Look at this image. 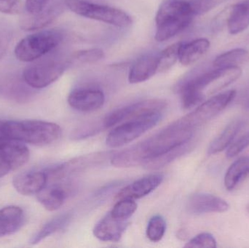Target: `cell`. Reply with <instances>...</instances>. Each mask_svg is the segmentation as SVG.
Segmentation results:
<instances>
[{
  "mask_svg": "<svg viewBox=\"0 0 249 248\" xmlns=\"http://www.w3.org/2000/svg\"><path fill=\"white\" fill-rule=\"evenodd\" d=\"M193 131L178 119L150 138L112 156L111 163L116 167L143 165L149 160L191 141Z\"/></svg>",
  "mask_w": 249,
  "mask_h": 248,
  "instance_id": "6da1fadb",
  "label": "cell"
},
{
  "mask_svg": "<svg viewBox=\"0 0 249 248\" xmlns=\"http://www.w3.org/2000/svg\"><path fill=\"white\" fill-rule=\"evenodd\" d=\"M4 132L7 139L45 147L59 139L61 128L57 124L46 121H5Z\"/></svg>",
  "mask_w": 249,
  "mask_h": 248,
  "instance_id": "7a4b0ae2",
  "label": "cell"
},
{
  "mask_svg": "<svg viewBox=\"0 0 249 248\" xmlns=\"http://www.w3.org/2000/svg\"><path fill=\"white\" fill-rule=\"evenodd\" d=\"M194 16L190 1L165 0L160 6L155 17V39L164 42L174 37L191 23Z\"/></svg>",
  "mask_w": 249,
  "mask_h": 248,
  "instance_id": "3957f363",
  "label": "cell"
},
{
  "mask_svg": "<svg viewBox=\"0 0 249 248\" xmlns=\"http://www.w3.org/2000/svg\"><path fill=\"white\" fill-rule=\"evenodd\" d=\"M56 48L42 58L32 61L23 71V78L32 88L48 87L62 76L68 66V61Z\"/></svg>",
  "mask_w": 249,
  "mask_h": 248,
  "instance_id": "277c9868",
  "label": "cell"
},
{
  "mask_svg": "<svg viewBox=\"0 0 249 248\" xmlns=\"http://www.w3.org/2000/svg\"><path fill=\"white\" fill-rule=\"evenodd\" d=\"M63 39L62 32L56 29L36 32L18 42L15 48V55L19 61L32 62L59 47Z\"/></svg>",
  "mask_w": 249,
  "mask_h": 248,
  "instance_id": "5b68a950",
  "label": "cell"
},
{
  "mask_svg": "<svg viewBox=\"0 0 249 248\" xmlns=\"http://www.w3.org/2000/svg\"><path fill=\"white\" fill-rule=\"evenodd\" d=\"M161 112L156 111L144 114L114 128L107 137V145L111 148H119L135 141L160 121Z\"/></svg>",
  "mask_w": 249,
  "mask_h": 248,
  "instance_id": "8992f818",
  "label": "cell"
},
{
  "mask_svg": "<svg viewBox=\"0 0 249 248\" xmlns=\"http://www.w3.org/2000/svg\"><path fill=\"white\" fill-rule=\"evenodd\" d=\"M64 1L71 11L83 17L118 27H127L131 25V17L121 9L95 4L87 0H65Z\"/></svg>",
  "mask_w": 249,
  "mask_h": 248,
  "instance_id": "52a82bcc",
  "label": "cell"
},
{
  "mask_svg": "<svg viewBox=\"0 0 249 248\" xmlns=\"http://www.w3.org/2000/svg\"><path fill=\"white\" fill-rule=\"evenodd\" d=\"M235 96L236 91L234 90L216 95L202 103L193 112L181 118V121L189 128L194 130L222 112L234 100Z\"/></svg>",
  "mask_w": 249,
  "mask_h": 248,
  "instance_id": "ba28073f",
  "label": "cell"
},
{
  "mask_svg": "<svg viewBox=\"0 0 249 248\" xmlns=\"http://www.w3.org/2000/svg\"><path fill=\"white\" fill-rule=\"evenodd\" d=\"M166 106V102L161 99H149L142 100L124 107L112 111L101 119L102 129L111 128L120 122L129 120L149 112L162 111Z\"/></svg>",
  "mask_w": 249,
  "mask_h": 248,
  "instance_id": "9c48e42d",
  "label": "cell"
},
{
  "mask_svg": "<svg viewBox=\"0 0 249 248\" xmlns=\"http://www.w3.org/2000/svg\"><path fill=\"white\" fill-rule=\"evenodd\" d=\"M30 152L24 144L14 140L0 141V167L7 170H17L29 162Z\"/></svg>",
  "mask_w": 249,
  "mask_h": 248,
  "instance_id": "30bf717a",
  "label": "cell"
},
{
  "mask_svg": "<svg viewBox=\"0 0 249 248\" xmlns=\"http://www.w3.org/2000/svg\"><path fill=\"white\" fill-rule=\"evenodd\" d=\"M105 102V96L99 89L80 88L73 90L68 97L71 108L83 112H93L100 109Z\"/></svg>",
  "mask_w": 249,
  "mask_h": 248,
  "instance_id": "8fae6325",
  "label": "cell"
},
{
  "mask_svg": "<svg viewBox=\"0 0 249 248\" xmlns=\"http://www.w3.org/2000/svg\"><path fill=\"white\" fill-rule=\"evenodd\" d=\"M187 208L190 214L200 215L209 213L226 212L229 210L230 205L219 197L200 192L194 194L189 198Z\"/></svg>",
  "mask_w": 249,
  "mask_h": 248,
  "instance_id": "7c38bea8",
  "label": "cell"
},
{
  "mask_svg": "<svg viewBox=\"0 0 249 248\" xmlns=\"http://www.w3.org/2000/svg\"><path fill=\"white\" fill-rule=\"evenodd\" d=\"M48 174L45 170H31L13 178V185L16 191L24 196L37 195L48 184Z\"/></svg>",
  "mask_w": 249,
  "mask_h": 248,
  "instance_id": "4fadbf2b",
  "label": "cell"
},
{
  "mask_svg": "<svg viewBox=\"0 0 249 248\" xmlns=\"http://www.w3.org/2000/svg\"><path fill=\"white\" fill-rule=\"evenodd\" d=\"M128 224L127 220L118 219L109 212L95 226L93 234L100 241L117 243L121 240Z\"/></svg>",
  "mask_w": 249,
  "mask_h": 248,
  "instance_id": "5bb4252c",
  "label": "cell"
},
{
  "mask_svg": "<svg viewBox=\"0 0 249 248\" xmlns=\"http://www.w3.org/2000/svg\"><path fill=\"white\" fill-rule=\"evenodd\" d=\"M163 179L164 176L160 173L145 176L121 189L116 195V199H141L155 190Z\"/></svg>",
  "mask_w": 249,
  "mask_h": 248,
  "instance_id": "9a60e30c",
  "label": "cell"
},
{
  "mask_svg": "<svg viewBox=\"0 0 249 248\" xmlns=\"http://www.w3.org/2000/svg\"><path fill=\"white\" fill-rule=\"evenodd\" d=\"M62 11V5L56 3L48 4L43 10L35 14L26 13L20 18V28L24 31L41 30L52 23Z\"/></svg>",
  "mask_w": 249,
  "mask_h": 248,
  "instance_id": "2e32d148",
  "label": "cell"
},
{
  "mask_svg": "<svg viewBox=\"0 0 249 248\" xmlns=\"http://www.w3.org/2000/svg\"><path fill=\"white\" fill-rule=\"evenodd\" d=\"M158 71V56L143 55L132 66L128 80L131 84L143 83L153 77Z\"/></svg>",
  "mask_w": 249,
  "mask_h": 248,
  "instance_id": "e0dca14e",
  "label": "cell"
},
{
  "mask_svg": "<svg viewBox=\"0 0 249 248\" xmlns=\"http://www.w3.org/2000/svg\"><path fill=\"white\" fill-rule=\"evenodd\" d=\"M30 86L22 79L16 76H7L0 78V95L16 101H23L31 96Z\"/></svg>",
  "mask_w": 249,
  "mask_h": 248,
  "instance_id": "ac0fdd59",
  "label": "cell"
},
{
  "mask_svg": "<svg viewBox=\"0 0 249 248\" xmlns=\"http://www.w3.org/2000/svg\"><path fill=\"white\" fill-rule=\"evenodd\" d=\"M24 221L23 210L10 205L0 210V237L14 234L21 228Z\"/></svg>",
  "mask_w": 249,
  "mask_h": 248,
  "instance_id": "d6986e66",
  "label": "cell"
},
{
  "mask_svg": "<svg viewBox=\"0 0 249 248\" xmlns=\"http://www.w3.org/2000/svg\"><path fill=\"white\" fill-rule=\"evenodd\" d=\"M209 48L210 42L205 38L195 39L188 43L181 44L178 61L182 65H192L204 56Z\"/></svg>",
  "mask_w": 249,
  "mask_h": 248,
  "instance_id": "ffe728a7",
  "label": "cell"
},
{
  "mask_svg": "<svg viewBox=\"0 0 249 248\" xmlns=\"http://www.w3.org/2000/svg\"><path fill=\"white\" fill-rule=\"evenodd\" d=\"M249 26V0L232 6L228 19V31L231 34H238Z\"/></svg>",
  "mask_w": 249,
  "mask_h": 248,
  "instance_id": "44dd1931",
  "label": "cell"
},
{
  "mask_svg": "<svg viewBox=\"0 0 249 248\" xmlns=\"http://www.w3.org/2000/svg\"><path fill=\"white\" fill-rule=\"evenodd\" d=\"M67 194L62 186L58 185H47L36 195L38 201L41 205L49 211L59 209L67 199Z\"/></svg>",
  "mask_w": 249,
  "mask_h": 248,
  "instance_id": "7402d4cb",
  "label": "cell"
},
{
  "mask_svg": "<svg viewBox=\"0 0 249 248\" xmlns=\"http://www.w3.org/2000/svg\"><path fill=\"white\" fill-rule=\"evenodd\" d=\"M244 122L241 119L232 121L222 131V133L211 143L208 148V154L212 155L217 154L228 148L232 144L237 134L241 131Z\"/></svg>",
  "mask_w": 249,
  "mask_h": 248,
  "instance_id": "603a6c76",
  "label": "cell"
},
{
  "mask_svg": "<svg viewBox=\"0 0 249 248\" xmlns=\"http://www.w3.org/2000/svg\"><path fill=\"white\" fill-rule=\"evenodd\" d=\"M249 176V156L241 157L234 162L227 170L225 176V186L228 191H232L245 178Z\"/></svg>",
  "mask_w": 249,
  "mask_h": 248,
  "instance_id": "cb8c5ba5",
  "label": "cell"
},
{
  "mask_svg": "<svg viewBox=\"0 0 249 248\" xmlns=\"http://www.w3.org/2000/svg\"><path fill=\"white\" fill-rule=\"evenodd\" d=\"M72 218L71 213H65L48 221L30 240L31 245H36L52 234L64 230Z\"/></svg>",
  "mask_w": 249,
  "mask_h": 248,
  "instance_id": "d4e9b609",
  "label": "cell"
},
{
  "mask_svg": "<svg viewBox=\"0 0 249 248\" xmlns=\"http://www.w3.org/2000/svg\"><path fill=\"white\" fill-rule=\"evenodd\" d=\"M192 145H193V142L191 140L186 144H182L177 148L173 149L171 151H168L165 154H161L158 157L149 160L143 165V166L145 168L149 169V170H156V169L164 167L175 160L176 159L178 158L188 152L192 149Z\"/></svg>",
  "mask_w": 249,
  "mask_h": 248,
  "instance_id": "484cf974",
  "label": "cell"
},
{
  "mask_svg": "<svg viewBox=\"0 0 249 248\" xmlns=\"http://www.w3.org/2000/svg\"><path fill=\"white\" fill-rule=\"evenodd\" d=\"M249 60L248 50L243 48H236L218 55L213 61V66L217 68L238 66L241 64H245Z\"/></svg>",
  "mask_w": 249,
  "mask_h": 248,
  "instance_id": "4316f807",
  "label": "cell"
},
{
  "mask_svg": "<svg viewBox=\"0 0 249 248\" xmlns=\"http://www.w3.org/2000/svg\"><path fill=\"white\" fill-rule=\"evenodd\" d=\"M181 42L173 44L162 51L158 55V71L165 72L171 69L178 60Z\"/></svg>",
  "mask_w": 249,
  "mask_h": 248,
  "instance_id": "83f0119b",
  "label": "cell"
},
{
  "mask_svg": "<svg viewBox=\"0 0 249 248\" xmlns=\"http://www.w3.org/2000/svg\"><path fill=\"white\" fill-rule=\"evenodd\" d=\"M166 231V222L163 217L155 215L149 219L146 228V237L152 243H158L162 240Z\"/></svg>",
  "mask_w": 249,
  "mask_h": 248,
  "instance_id": "f1b7e54d",
  "label": "cell"
},
{
  "mask_svg": "<svg viewBox=\"0 0 249 248\" xmlns=\"http://www.w3.org/2000/svg\"><path fill=\"white\" fill-rule=\"evenodd\" d=\"M137 210V203L134 199H120L111 211L112 216L118 219L128 220Z\"/></svg>",
  "mask_w": 249,
  "mask_h": 248,
  "instance_id": "f546056e",
  "label": "cell"
},
{
  "mask_svg": "<svg viewBox=\"0 0 249 248\" xmlns=\"http://www.w3.org/2000/svg\"><path fill=\"white\" fill-rule=\"evenodd\" d=\"M13 32L7 22L0 20V60L7 53L13 40Z\"/></svg>",
  "mask_w": 249,
  "mask_h": 248,
  "instance_id": "4dcf8cb0",
  "label": "cell"
},
{
  "mask_svg": "<svg viewBox=\"0 0 249 248\" xmlns=\"http://www.w3.org/2000/svg\"><path fill=\"white\" fill-rule=\"evenodd\" d=\"M105 57V52L100 48L83 50L75 54L76 59L84 64H95L103 59Z\"/></svg>",
  "mask_w": 249,
  "mask_h": 248,
  "instance_id": "1f68e13d",
  "label": "cell"
},
{
  "mask_svg": "<svg viewBox=\"0 0 249 248\" xmlns=\"http://www.w3.org/2000/svg\"><path fill=\"white\" fill-rule=\"evenodd\" d=\"M226 0H194L190 1L192 11L195 16H202L209 13L217 6L220 5Z\"/></svg>",
  "mask_w": 249,
  "mask_h": 248,
  "instance_id": "d6a6232c",
  "label": "cell"
},
{
  "mask_svg": "<svg viewBox=\"0 0 249 248\" xmlns=\"http://www.w3.org/2000/svg\"><path fill=\"white\" fill-rule=\"evenodd\" d=\"M184 248H216V239L210 233H201L190 240Z\"/></svg>",
  "mask_w": 249,
  "mask_h": 248,
  "instance_id": "836d02e7",
  "label": "cell"
},
{
  "mask_svg": "<svg viewBox=\"0 0 249 248\" xmlns=\"http://www.w3.org/2000/svg\"><path fill=\"white\" fill-rule=\"evenodd\" d=\"M249 146V132L241 136L239 139L237 140L233 144L229 146L227 151V157L228 158H232L242 152L247 147Z\"/></svg>",
  "mask_w": 249,
  "mask_h": 248,
  "instance_id": "e575fe53",
  "label": "cell"
},
{
  "mask_svg": "<svg viewBox=\"0 0 249 248\" xmlns=\"http://www.w3.org/2000/svg\"><path fill=\"white\" fill-rule=\"evenodd\" d=\"M23 3L21 0H0V13L16 15L21 13Z\"/></svg>",
  "mask_w": 249,
  "mask_h": 248,
  "instance_id": "d590c367",
  "label": "cell"
},
{
  "mask_svg": "<svg viewBox=\"0 0 249 248\" xmlns=\"http://www.w3.org/2000/svg\"><path fill=\"white\" fill-rule=\"evenodd\" d=\"M49 4L50 0H26L25 9L26 13L35 14L43 10Z\"/></svg>",
  "mask_w": 249,
  "mask_h": 248,
  "instance_id": "8d00e7d4",
  "label": "cell"
},
{
  "mask_svg": "<svg viewBox=\"0 0 249 248\" xmlns=\"http://www.w3.org/2000/svg\"><path fill=\"white\" fill-rule=\"evenodd\" d=\"M4 122L5 121L0 120V141L7 139L4 132Z\"/></svg>",
  "mask_w": 249,
  "mask_h": 248,
  "instance_id": "74e56055",
  "label": "cell"
},
{
  "mask_svg": "<svg viewBox=\"0 0 249 248\" xmlns=\"http://www.w3.org/2000/svg\"><path fill=\"white\" fill-rule=\"evenodd\" d=\"M9 170H7V169L3 168V167H0V178L3 177V176H5L6 174L9 173Z\"/></svg>",
  "mask_w": 249,
  "mask_h": 248,
  "instance_id": "f35d334b",
  "label": "cell"
},
{
  "mask_svg": "<svg viewBox=\"0 0 249 248\" xmlns=\"http://www.w3.org/2000/svg\"><path fill=\"white\" fill-rule=\"evenodd\" d=\"M247 212L249 213V203L248 204V205H247Z\"/></svg>",
  "mask_w": 249,
  "mask_h": 248,
  "instance_id": "ab89813d",
  "label": "cell"
},
{
  "mask_svg": "<svg viewBox=\"0 0 249 248\" xmlns=\"http://www.w3.org/2000/svg\"></svg>",
  "mask_w": 249,
  "mask_h": 248,
  "instance_id": "60d3db41",
  "label": "cell"
}]
</instances>
